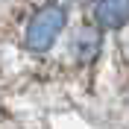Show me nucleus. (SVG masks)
Wrapping results in <instances>:
<instances>
[{
	"mask_svg": "<svg viewBox=\"0 0 129 129\" xmlns=\"http://www.w3.org/2000/svg\"><path fill=\"white\" fill-rule=\"evenodd\" d=\"M94 21L100 29H117L129 24V0H97Z\"/></svg>",
	"mask_w": 129,
	"mask_h": 129,
	"instance_id": "obj_2",
	"label": "nucleus"
},
{
	"mask_svg": "<svg viewBox=\"0 0 129 129\" xmlns=\"http://www.w3.org/2000/svg\"><path fill=\"white\" fill-rule=\"evenodd\" d=\"M64 21H68V12H64L62 6H44L35 12V18L29 21V26H26L24 32V44L26 50H32V53H44V50L53 47V41L62 35L64 29Z\"/></svg>",
	"mask_w": 129,
	"mask_h": 129,
	"instance_id": "obj_1",
	"label": "nucleus"
}]
</instances>
